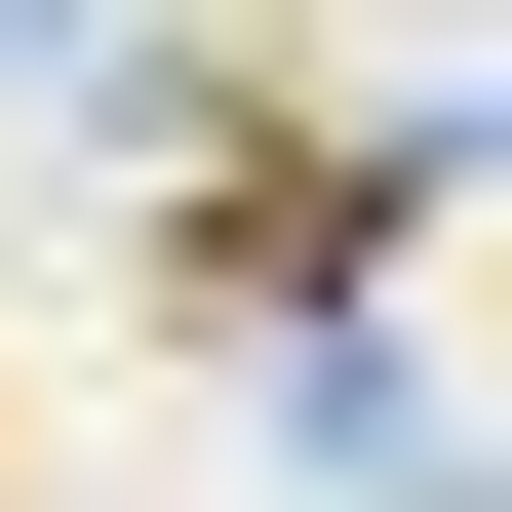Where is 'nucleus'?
I'll use <instances>...</instances> for the list:
<instances>
[{
    "label": "nucleus",
    "instance_id": "obj_1",
    "mask_svg": "<svg viewBox=\"0 0 512 512\" xmlns=\"http://www.w3.org/2000/svg\"><path fill=\"white\" fill-rule=\"evenodd\" d=\"M394 237H434V119H276V79H237V119L158 158V276H197L237 355H316V316H355Z\"/></svg>",
    "mask_w": 512,
    "mask_h": 512
},
{
    "label": "nucleus",
    "instance_id": "obj_2",
    "mask_svg": "<svg viewBox=\"0 0 512 512\" xmlns=\"http://www.w3.org/2000/svg\"><path fill=\"white\" fill-rule=\"evenodd\" d=\"M0 79H79V0H0Z\"/></svg>",
    "mask_w": 512,
    "mask_h": 512
}]
</instances>
